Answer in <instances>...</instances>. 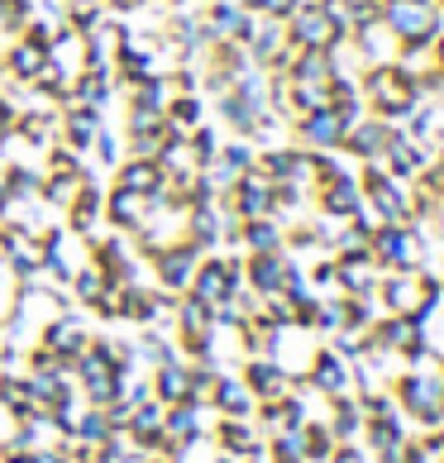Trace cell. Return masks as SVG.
<instances>
[{"label": "cell", "instance_id": "7", "mask_svg": "<svg viewBox=\"0 0 444 463\" xmlns=\"http://www.w3.org/2000/svg\"><path fill=\"white\" fill-rule=\"evenodd\" d=\"M48 72H58L62 81H77L87 72V39L67 24L53 33V43H48Z\"/></svg>", "mask_w": 444, "mask_h": 463}, {"label": "cell", "instance_id": "8", "mask_svg": "<svg viewBox=\"0 0 444 463\" xmlns=\"http://www.w3.org/2000/svg\"><path fill=\"white\" fill-rule=\"evenodd\" d=\"M320 211L330 220H358L364 215V182H354L349 173L320 186Z\"/></svg>", "mask_w": 444, "mask_h": 463}, {"label": "cell", "instance_id": "25", "mask_svg": "<svg viewBox=\"0 0 444 463\" xmlns=\"http://www.w3.org/2000/svg\"><path fill=\"white\" fill-rule=\"evenodd\" d=\"M439 62H444V43H439Z\"/></svg>", "mask_w": 444, "mask_h": 463}, {"label": "cell", "instance_id": "3", "mask_svg": "<svg viewBox=\"0 0 444 463\" xmlns=\"http://www.w3.org/2000/svg\"><path fill=\"white\" fill-rule=\"evenodd\" d=\"M383 20L397 29L401 43H430L435 33V5L430 0H383Z\"/></svg>", "mask_w": 444, "mask_h": 463}, {"label": "cell", "instance_id": "19", "mask_svg": "<svg viewBox=\"0 0 444 463\" xmlns=\"http://www.w3.org/2000/svg\"><path fill=\"white\" fill-rule=\"evenodd\" d=\"M249 387L263 392V397H278V392L287 387V377H282L278 368H268V364H253V368H249Z\"/></svg>", "mask_w": 444, "mask_h": 463}, {"label": "cell", "instance_id": "18", "mask_svg": "<svg viewBox=\"0 0 444 463\" xmlns=\"http://www.w3.org/2000/svg\"><path fill=\"white\" fill-rule=\"evenodd\" d=\"M215 402H220V411H230V416H244L249 411V387L225 377V383H215Z\"/></svg>", "mask_w": 444, "mask_h": 463}, {"label": "cell", "instance_id": "24", "mask_svg": "<svg viewBox=\"0 0 444 463\" xmlns=\"http://www.w3.org/2000/svg\"><path fill=\"white\" fill-rule=\"evenodd\" d=\"M10 201V167H0V205Z\"/></svg>", "mask_w": 444, "mask_h": 463}, {"label": "cell", "instance_id": "26", "mask_svg": "<svg viewBox=\"0 0 444 463\" xmlns=\"http://www.w3.org/2000/svg\"><path fill=\"white\" fill-rule=\"evenodd\" d=\"M326 5H339V0H326Z\"/></svg>", "mask_w": 444, "mask_h": 463}, {"label": "cell", "instance_id": "15", "mask_svg": "<svg viewBox=\"0 0 444 463\" xmlns=\"http://www.w3.org/2000/svg\"><path fill=\"white\" fill-rule=\"evenodd\" d=\"M67 287H72V297H77V301H87L91 311H96V306L106 301V291L115 287V278H110V272L100 268V263H87V268H77V272H72V282H67Z\"/></svg>", "mask_w": 444, "mask_h": 463}, {"label": "cell", "instance_id": "9", "mask_svg": "<svg viewBox=\"0 0 444 463\" xmlns=\"http://www.w3.org/2000/svg\"><path fill=\"white\" fill-rule=\"evenodd\" d=\"M144 220H148V196H134V192H125V186H110L106 192V225L134 234Z\"/></svg>", "mask_w": 444, "mask_h": 463}, {"label": "cell", "instance_id": "11", "mask_svg": "<svg viewBox=\"0 0 444 463\" xmlns=\"http://www.w3.org/2000/svg\"><path fill=\"white\" fill-rule=\"evenodd\" d=\"M292 278V263L287 253H249V287L263 291V297H278Z\"/></svg>", "mask_w": 444, "mask_h": 463}, {"label": "cell", "instance_id": "13", "mask_svg": "<svg viewBox=\"0 0 444 463\" xmlns=\"http://www.w3.org/2000/svg\"><path fill=\"white\" fill-rule=\"evenodd\" d=\"M115 186H125L134 196H153L163 186V167L153 158H129V163L115 167Z\"/></svg>", "mask_w": 444, "mask_h": 463}, {"label": "cell", "instance_id": "5", "mask_svg": "<svg viewBox=\"0 0 444 463\" xmlns=\"http://www.w3.org/2000/svg\"><path fill=\"white\" fill-rule=\"evenodd\" d=\"M39 349L58 354L62 364H77V358L91 349V339H87V320H81V316H67V311H62V316H53V320H48L43 330H39Z\"/></svg>", "mask_w": 444, "mask_h": 463}, {"label": "cell", "instance_id": "20", "mask_svg": "<svg viewBox=\"0 0 444 463\" xmlns=\"http://www.w3.org/2000/svg\"><path fill=\"white\" fill-rule=\"evenodd\" d=\"M316 383L326 387V392H339V387H345V368H339L335 358L326 354V358H320V364H316Z\"/></svg>", "mask_w": 444, "mask_h": 463}, {"label": "cell", "instance_id": "1", "mask_svg": "<svg viewBox=\"0 0 444 463\" xmlns=\"http://www.w3.org/2000/svg\"><path fill=\"white\" fill-rule=\"evenodd\" d=\"M368 96H373V106H378V115L397 119L416 106L420 87H416L411 72H401V67H378V72L368 77Z\"/></svg>", "mask_w": 444, "mask_h": 463}, {"label": "cell", "instance_id": "2", "mask_svg": "<svg viewBox=\"0 0 444 463\" xmlns=\"http://www.w3.org/2000/svg\"><path fill=\"white\" fill-rule=\"evenodd\" d=\"M206 259L192 239H177V244H167V249H158L153 253V272H158V291H167V297H177V291H186L192 287V278H196V263Z\"/></svg>", "mask_w": 444, "mask_h": 463}, {"label": "cell", "instance_id": "10", "mask_svg": "<svg viewBox=\"0 0 444 463\" xmlns=\"http://www.w3.org/2000/svg\"><path fill=\"white\" fill-rule=\"evenodd\" d=\"M100 129H106V110H100V106H67L62 110V144H72V148L87 153Z\"/></svg>", "mask_w": 444, "mask_h": 463}, {"label": "cell", "instance_id": "14", "mask_svg": "<svg viewBox=\"0 0 444 463\" xmlns=\"http://www.w3.org/2000/svg\"><path fill=\"white\" fill-rule=\"evenodd\" d=\"M163 115H167V134H177V139H186L192 129L206 125V100H201V96H173Z\"/></svg>", "mask_w": 444, "mask_h": 463}, {"label": "cell", "instance_id": "16", "mask_svg": "<svg viewBox=\"0 0 444 463\" xmlns=\"http://www.w3.org/2000/svg\"><path fill=\"white\" fill-rule=\"evenodd\" d=\"M153 397L177 406V402H192V373L177 368V364H158V377H153Z\"/></svg>", "mask_w": 444, "mask_h": 463}, {"label": "cell", "instance_id": "12", "mask_svg": "<svg viewBox=\"0 0 444 463\" xmlns=\"http://www.w3.org/2000/svg\"><path fill=\"white\" fill-rule=\"evenodd\" d=\"M239 244H244L249 253H282L287 230H282V220H278V215L244 220V225H239Z\"/></svg>", "mask_w": 444, "mask_h": 463}, {"label": "cell", "instance_id": "17", "mask_svg": "<svg viewBox=\"0 0 444 463\" xmlns=\"http://www.w3.org/2000/svg\"><path fill=\"white\" fill-rule=\"evenodd\" d=\"M87 153H96V163L115 173V167L125 163V139H119V129H110V125H106V129H100L96 139H91V148H87Z\"/></svg>", "mask_w": 444, "mask_h": 463}, {"label": "cell", "instance_id": "22", "mask_svg": "<svg viewBox=\"0 0 444 463\" xmlns=\"http://www.w3.org/2000/svg\"><path fill=\"white\" fill-rule=\"evenodd\" d=\"M10 129H14V106H10L5 96H0V139H5Z\"/></svg>", "mask_w": 444, "mask_h": 463}, {"label": "cell", "instance_id": "6", "mask_svg": "<svg viewBox=\"0 0 444 463\" xmlns=\"http://www.w3.org/2000/svg\"><path fill=\"white\" fill-rule=\"evenodd\" d=\"M201 24H206L211 43H249L253 14L244 5H234V0H211V5L201 10Z\"/></svg>", "mask_w": 444, "mask_h": 463}, {"label": "cell", "instance_id": "23", "mask_svg": "<svg viewBox=\"0 0 444 463\" xmlns=\"http://www.w3.org/2000/svg\"><path fill=\"white\" fill-rule=\"evenodd\" d=\"M106 10L110 14H134V10H144V0H106Z\"/></svg>", "mask_w": 444, "mask_h": 463}, {"label": "cell", "instance_id": "4", "mask_svg": "<svg viewBox=\"0 0 444 463\" xmlns=\"http://www.w3.org/2000/svg\"><path fill=\"white\" fill-rule=\"evenodd\" d=\"M239 272L244 268H239L234 259H215V253H206V259L196 263V278H192L186 291H192L196 301H206V306H220L225 297L239 291Z\"/></svg>", "mask_w": 444, "mask_h": 463}, {"label": "cell", "instance_id": "21", "mask_svg": "<svg viewBox=\"0 0 444 463\" xmlns=\"http://www.w3.org/2000/svg\"><path fill=\"white\" fill-rule=\"evenodd\" d=\"M0 463H62L58 454H29V449H10Z\"/></svg>", "mask_w": 444, "mask_h": 463}]
</instances>
